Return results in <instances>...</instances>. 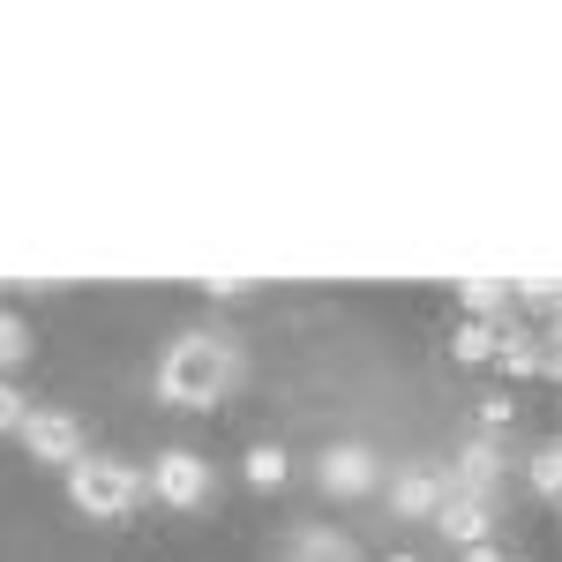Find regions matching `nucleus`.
<instances>
[{
	"instance_id": "f257e3e1",
	"label": "nucleus",
	"mask_w": 562,
	"mask_h": 562,
	"mask_svg": "<svg viewBox=\"0 0 562 562\" xmlns=\"http://www.w3.org/2000/svg\"><path fill=\"white\" fill-rule=\"evenodd\" d=\"M248 375V352H240V338H225V330H188V338H173L166 346V360H158V405H180V413H211L225 390Z\"/></svg>"
},
{
	"instance_id": "6ab92c4d",
	"label": "nucleus",
	"mask_w": 562,
	"mask_h": 562,
	"mask_svg": "<svg viewBox=\"0 0 562 562\" xmlns=\"http://www.w3.org/2000/svg\"><path fill=\"white\" fill-rule=\"evenodd\" d=\"M390 562H420V555H390Z\"/></svg>"
},
{
	"instance_id": "4468645a",
	"label": "nucleus",
	"mask_w": 562,
	"mask_h": 562,
	"mask_svg": "<svg viewBox=\"0 0 562 562\" xmlns=\"http://www.w3.org/2000/svg\"><path fill=\"white\" fill-rule=\"evenodd\" d=\"M23 360H31V323H23V315H8V307H0V375H15V368H23Z\"/></svg>"
},
{
	"instance_id": "f3484780",
	"label": "nucleus",
	"mask_w": 562,
	"mask_h": 562,
	"mask_svg": "<svg viewBox=\"0 0 562 562\" xmlns=\"http://www.w3.org/2000/svg\"><path fill=\"white\" fill-rule=\"evenodd\" d=\"M203 293H211V301H240V293H248V278H211Z\"/></svg>"
},
{
	"instance_id": "dca6fc26",
	"label": "nucleus",
	"mask_w": 562,
	"mask_h": 562,
	"mask_svg": "<svg viewBox=\"0 0 562 562\" xmlns=\"http://www.w3.org/2000/svg\"><path fill=\"white\" fill-rule=\"evenodd\" d=\"M510 420H518V405H510L503 390H487V397H480V435H503Z\"/></svg>"
},
{
	"instance_id": "2eb2a0df",
	"label": "nucleus",
	"mask_w": 562,
	"mask_h": 562,
	"mask_svg": "<svg viewBox=\"0 0 562 562\" xmlns=\"http://www.w3.org/2000/svg\"><path fill=\"white\" fill-rule=\"evenodd\" d=\"M23 420H31V397L0 375V435H23Z\"/></svg>"
},
{
	"instance_id": "7ed1b4c3",
	"label": "nucleus",
	"mask_w": 562,
	"mask_h": 562,
	"mask_svg": "<svg viewBox=\"0 0 562 562\" xmlns=\"http://www.w3.org/2000/svg\"><path fill=\"white\" fill-rule=\"evenodd\" d=\"M143 487H150V503H166V510H211L217 503V465L203 458V450H158L150 458V473H143Z\"/></svg>"
},
{
	"instance_id": "f8f14e48",
	"label": "nucleus",
	"mask_w": 562,
	"mask_h": 562,
	"mask_svg": "<svg viewBox=\"0 0 562 562\" xmlns=\"http://www.w3.org/2000/svg\"><path fill=\"white\" fill-rule=\"evenodd\" d=\"M450 360H458V368H487V360H495V323H473V315H465V323L450 330Z\"/></svg>"
},
{
	"instance_id": "ddd939ff",
	"label": "nucleus",
	"mask_w": 562,
	"mask_h": 562,
	"mask_svg": "<svg viewBox=\"0 0 562 562\" xmlns=\"http://www.w3.org/2000/svg\"><path fill=\"white\" fill-rule=\"evenodd\" d=\"M525 480H532L540 503H555V495H562V450H555V442H540V450L525 458Z\"/></svg>"
},
{
	"instance_id": "9d476101",
	"label": "nucleus",
	"mask_w": 562,
	"mask_h": 562,
	"mask_svg": "<svg viewBox=\"0 0 562 562\" xmlns=\"http://www.w3.org/2000/svg\"><path fill=\"white\" fill-rule=\"evenodd\" d=\"M458 301H465L473 323H503L510 301H518V285H503V278H465V285H458Z\"/></svg>"
},
{
	"instance_id": "39448f33",
	"label": "nucleus",
	"mask_w": 562,
	"mask_h": 562,
	"mask_svg": "<svg viewBox=\"0 0 562 562\" xmlns=\"http://www.w3.org/2000/svg\"><path fill=\"white\" fill-rule=\"evenodd\" d=\"M383 458L368 450V442H330L323 458H315V487L323 495H338V503H352V495H375L383 487Z\"/></svg>"
},
{
	"instance_id": "a211bd4d",
	"label": "nucleus",
	"mask_w": 562,
	"mask_h": 562,
	"mask_svg": "<svg viewBox=\"0 0 562 562\" xmlns=\"http://www.w3.org/2000/svg\"><path fill=\"white\" fill-rule=\"evenodd\" d=\"M458 562H510V548H495V540H480V548H465Z\"/></svg>"
},
{
	"instance_id": "20e7f679",
	"label": "nucleus",
	"mask_w": 562,
	"mask_h": 562,
	"mask_svg": "<svg viewBox=\"0 0 562 562\" xmlns=\"http://www.w3.org/2000/svg\"><path fill=\"white\" fill-rule=\"evenodd\" d=\"M503 480H510V450H503V435H473V442H458V465H442V487H450V495H473V503H503Z\"/></svg>"
},
{
	"instance_id": "9b49d317",
	"label": "nucleus",
	"mask_w": 562,
	"mask_h": 562,
	"mask_svg": "<svg viewBox=\"0 0 562 562\" xmlns=\"http://www.w3.org/2000/svg\"><path fill=\"white\" fill-rule=\"evenodd\" d=\"M285 473H293V458H285V442H256V450L240 458V480H248L256 495H270V487H285Z\"/></svg>"
},
{
	"instance_id": "1a4fd4ad",
	"label": "nucleus",
	"mask_w": 562,
	"mask_h": 562,
	"mask_svg": "<svg viewBox=\"0 0 562 562\" xmlns=\"http://www.w3.org/2000/svg\"><path fill=\"white\" fill-rule=\"evenodd\" d=\"M278 562H368V555H360V540L338 532V525H293Z\"/></svg>"
},
{
	"instance_id": "f03ea898",
	"label": "nucleus",
	"mask_w": 562,
	"mask_h": 562,
	"mask_svg": "<svg viewBox=\"0 0 562 562\" xmlns=\"http://www.w3.org/2000/svg\"><path fill=\"white\" fill-rule=\"evenodd\" d=\"M68 503L98 525H121L135 518L143 503H150V487H143V465L128 458H105V450H83L76 465H68Z\"/></svg>"
},
{
	"instance_id": "6e6552de",
	"label": "nucleus",
	"mask_w": 562,
	"mask_h": 562,
	"mask_svg": "<svg viewBox=\"0 0 562 562\" xmlns=\"http://www.w3.org/2000/svg\"><path fill=\"white\" fill-rule=\"evenodd\" d=\"M435 532L465 555V548H480V540H495V503H473V495H442V510H435Z\"/></svg>"
},
{
	"instance_id": "423d86ee",
	"label": "nucleus",
	"mask_w": 562,
	"mask_h": 562,
	"mask_svg": "<svg viewBox=\"0 0 562 562\" xmlns=\"http://www.w3.org/2000/svg\"><path fill=\"white\" fill-rule=\"evenodd\" d=\"M23 450L38 458V465H76L90 450V435H83V420L76 413H60V405H31V420H23Z\"/></svg>"
},
{
	"instance_id": "0eeeda50",
	"label": "nucleus",
	"mask_w": 562,
	"mask_h": 562,
	"mask_svg": "<svg viewBox=\"0 0 562 562\" xmlns=\"http://www.w3.org/2000/svg\"><path fill=\"white\" fill-rule=\"evenodd\" d=\"M383 495L405 525H428L450 487H442V465H397V473H383Z\"/></svg>"
}]
</instances>
